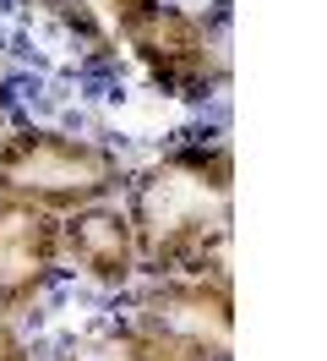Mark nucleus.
<instances>
[{
  "label": "nucleus",
  "mask_w": 327,
  "mask_h": 361,
  "mask_svg": "<svg viewBox=\"0 0 327 361\" xmlns=\"http://www.w3.org/2000/svg\"><path fill=\"white\" fill-rule=\"evenodd\" d=\"M120 208L136 235L142 274H229V208L235 159L224 137L174 142L120 186Z\"/></svg>",
  "instance_id": "f257e3e1"
},
{
  "label": "nucleus",
  "mask_w": 327,
  "mask_h": 361,
  "mask_svg": "<svg viewBox=\"0 0 327 361\" xmlns=\"http://www.w3.org/2000/svg\"><path fill=\"white\" fill-rule=\"evenodd\" d=\"M126 159L104 137L44 126V121H11L0 132V197L33 203L44 214H77V208L109 203L126 186Z\"/></svg>",
  "instance_id": "f03ea898"
},
{
  "label": "nucleus",
  "mask_w": 327,
  "mask_h": 361,
  "mask_svg": "<svg viewBox=\"0 0 327 361\" xmlns=\"http://www.w3.org/2000/svg\"><path fill=\"white\" fill-rule=\"evenodd\" d=\"M120 317L186 345V350H202L207 361H229V350H235L229 274H142L126 290Z\"/></svg>",
  "instance_id": "7ed1b4c3"
},
{
  "label": "nucleus",
  "mask_w": 327,
  "mask_h": 361,
  "mask_svg": "<svg viewBox=\"0 0 327 361\" xmlns=\"http://www.w3.org/2000/svg\"><path fill=\"white\" fill-rule=\"evenodd\" d=\"M136 66L148 71L153 88H164L169 99H207V93L224 82L229 71V55H224V39L218 27L191 11V6H169L158 0L148 11V23L126 39V49Z\"/></svg>",
  "instance_id": "20e7f679"
},
{
  "label": "nucleus",
  "mask_w": 327,
  "mask_h": 361,
  "mask_svg": "<svg viewBox=\"0 0 327 361\" xmlns=\"http://www.w3.org/2000/svg\"><path fill=\"white\" fill-rule=\"evenodd\" d=\"M60 279V214L0 197V323L27 317Z\"/></svg>",
  "instance_id": "39448f33"
},
{
  "label": "nucleus",
  "mask_w": 327,
  "mask_h": 361,
  "mask_svg": "<svg viewBox=\"0 0 327 361\" xmlns=\"http://www.w3.org/2000/svg\"><path fill=\"white\" fill-rule=\"evenodd\" d=\"M60 274H77L82 285L104 295H126L142 279V257H136V235L120 197L93 208H77L60 219Z\"/></svg>",
  "instance_id": "423d86ee"
},
{
  "label": "nucleus",
  "mask_w": 327,
  "mask_h": 361,
  "mask_svg": "<svg viewBox=\"0 0 327 361\" xmlns=\"http://www.w3.org/2000/svg\"><path fill=\"white\" fill-rule=\"evenodd\" d=\"M33 6L49 11V17H55L65 33H77L82 44L120 55L126 39L148 23V11L158 6V0H33Z\"/></svg>",
  "instance_id": "0eeeda50"
},
{
  "label": "nucleus",
  "mask_w": 327,
  "mask_h": 361,
  "mask_svg": "<svg viewBox=\"0 0 327 361\" xmlns=\"http://www.w3.org/2000/svg\"><path fill=\"white\" fill-rule=\"evenodd\" d=\"M0 361H33V345L22 339L17 323H0Z\"/></svg>",
  "instance_id": "6e6552de"
},
{
  "label": "nucleus",
  "mask_w": 327,
  "mask_h": 361,
  "mask_svg": "<svg viewBox=\"0 0 327 361\" xmlns=\"http://www.w3.org/2000/svg\"><path fill=\"white\" fill-rule=\"evenodd\" d=\"M11 126V82H6V71H0V132Z\"/></svg>",
  "instance_id": "1a4fd4ad"
}]
</instances>
